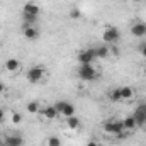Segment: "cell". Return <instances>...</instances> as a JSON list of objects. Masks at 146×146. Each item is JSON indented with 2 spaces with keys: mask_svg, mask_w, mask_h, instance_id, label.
I'll use <instances>...</instances> for the list:
<instances>
[{
  "mask_svg": "<svg viewBox=\"0 0 146 146\" xmlns=\"http://www.w3.org/2000/svg\"><path fill=\"white\" fill-rule=\"evenodd\" d=\"M41 114H42L46 119H49V121H53V119H56V117L60 115L54 106H46L44 109H41Z\"/></svg>",
  "mask_w": 146,
  "mask_h": 146,
  "instance_id": "13",
  "label": "cell"
},
{
  "mask_svg": "<svg viewBox=\"0 0 146 146\" xmlns=\"http://www.w3.org/2000/svg\"><path fill=\"white\" fill-rule=\"evenodd\" d=\"M87 146H99V143H97V141H88Z\"/></svg>",
  "mask_w": 146,
  "mask_h": 146,
  "instance_id": "28",
  "label": "cell"
},
{
  "mask_svg": "<svg viewBox=\"0 0 146 146\" xmlns=\"http://www.w3.org/2000/svg\"><path fill=\"white\" fill-rule=\"evenodd\" d=\"M39 12H41V9L36 2H27L22 9V14H29V15H36V17L39 15Z\"/></svg>",
  "mask_w": 146,
  "mask_h": 146,
  "instance_id": "11",
  "label": "cell"
},
{
  "mask_svg": "<svg viewBox=\"0 0 146 146\" xmlns=\"http://www.w3.org/2000/svg\"><path fill=\"white\" fill-rule=\"evenodd\" d=\"M122 126H124V131H134V129L138 127V124H136V119H134L133 115H129V117L122 119Z\"/></svg>",
  "mask_w": 146,
  "mask_h": 146,
  "instance_id": "15",
  "label": "cell"
},
{
  "mask_svg": "<svg viewBox=\"0 0 146 146\" xmlns=\"http://www.w3.org/2000/svg\"><path fill=\"white\" fill-rule=\"evenodd\" d=\"M5 70L9 73H15L21 70V61L17 60V58H9L7 61H5Z\"/></svg>",
  "mask_w": 146,
  "mask_h": 146,
  "instance_id": "12",
  "label": "cell"
},
{
  "mask_svg": "<svg viewBox=\"0 0 146 146\" xmlns=\"http://www.w3.org/2000/svg\"><path fill=\"white\" fill-rule=\"evenodd\" d=\"M26 109H27V112H29V114H39V112H41V107H39V102H36V100L29 102V104L26 106Z\"/></svg>",
  "mask_w": 146,
  "mask_h": 146,
  "instance_id": "19",
  "label": "cell"
},
{
  "mask_svg": "<svg viewBox=\"0 0 146 146\" xmlns=\"http://www.w3.org/2000/svg\"><path fill=\"white\" fill-rule=\"evenodd\" d=\"M119 37H121V33H119V29L114 27V26H107V27L104 29V33H102V41H104V44H115V42L119 41Z\"/></svg>",
  "mask_w": 146,
  "mask_h": 146,
  "instance_id": "3",
  "label": "cell"
},
{
  "mask_svg": "<svg viewBox=\"0 0 146 146\" xmlns=\"http://www.w3.org/2000/svg\"><path fill=\"white\" fill-rule=\"evenodd\" d=\"M65 104H66V100H58V102L54 104V107H56V110H58V114H61V110H63V107H65Z\"/></svg>",
  "mask_w": 146,
  "mask_h": 146,
  "instance_id": "23",
  "label": "cell"
},
{
  "mask_svg": "<svg viewBox=\"0 0 146 146\" xmlns=\"http://www.w3.org/2000/svg\"><path fill=\"white\" fill-rule=\"evenodd\" d=\"M134 3H141V2H145V0H133Z\"/></svg>",
  "mask_w": 146,
  "mask_h": 146,
  "instance_id": "29",
  "label": "cell"
},
{
  "mask_svg": "<svg viewBox=\"0 0 146 146\" xmlns=\"http://www.w3.org/2000/svg\"><path fill=\"white\" fill-rule=\"evenodd\" d=\"M22 36L26 39H29V41H34L39 36V31H37L36 26H24L22 27Z\"/></svg>",
  "mask_w": 146,
  "mask_h": 146,
  "instance_id": "9",
  "label": "cell"
},
{
  "mask_svg": "<svg viewBox=\"0 0 146 146\" xmlns=\"http://www.w3.org/2000/svg\"><path fill=\"white\" fill-rule=\"evenodd\" d=\"M44 75H46V70H44L42 66H33V68L27 72V80H29L31 83H39V82L44 78Z\"/></svg>",
  "mask_w": 146,
  "mask_h": 146,
  "instance_id": "5",
  "label": "cell"
},
{
  "mask_svg": "<svg viewBox=\"0 0 146 146\" xmlns=\"http://www.w3.org/2000/svg\"><path fill=\"white\" fill-rule=\"evenodd\" d=\"M139 53H141L143 58H146V42H141L139 44Z\"/></svg>",
  "mask_w": 146,
  "mask_h": 146,
  "instance_id": "25",
  "label": "cell"
},
{
  "mask_svg": "<svg viewBox=\"0 0 146 146\" xmlns=\"http://www.w3.org/2000/svg\"><path fill=\"white\" fill-rule=\"evenodd\" d=\"M76 75H78V78H82L85 82H92V80L99 78V72L94 68V65H80Z\"/></svg>",
  "mask_w": 146,
  "mask_h": 146,
  "instance_id": "1",
  "label": "cell"
},
{
  "mask_svg": "<svg viewBox=\"0 0 146 146\" xmlns=\"http://www.w3.org/2000/svg\"><path fill=\"white\" fill-rule=\"evenodd\" d=\"M104 131L110 134V136H119L122 131H124V126H122V121H117V119H110L107 122H104Z\"/></svg>",
  "mask_w": 146,
  "mask_h": 146,
  "instance_id": "2",
  "label": "cell"
},
{
  "mask_svg": "<svg viewBox=\"0 0 146 146\" xmlns=\"http://www.w3.org/2000/svg\"><path fill=\"white\" fill-rule=\"evenodd\" d=\"M131 34H133L134 37L146 36V22H141V21L134 22V24L131 26Z\"/></svg>",
  "mask_w": 146,
  "mask_h": 146,
  "instance_id": "8",
  "label": "cell"
},
{
  "mask_svg": "<svg viewBox=\"0 0 146 146\" xmlns=\"http://www.w3.org/2000/svg\"><path fill=\"white\" fill-rule=\"evenodd\" d=\"M24 15V22H26V26H34V22L37 21L36 15H29V14H22Z\"/></svg>",
  "mask_w": 146,
  "mask_h": 146,
  "instance_id": "21",
  "label": "cell"
},
{
  "mask_svg": "<svg viewBox=\"0 0 146 146\" xmlns=\"http://www.w3.org/2000/svg\"><path fill=\"white\" fill-rule=\"evenodd\" d=\"M109 100H110V102H122L119 87H117V88H112V90L109 92Z\"/></svg>",
  "mask_w": 146,
  "mask_h": 146,
  "instance_id": "18",
  "label": "cell"
},
{
  "mask_svg": "<svg viewBox=\"0 0 146 146\" xmlns=\"http://www.w3.org/2000/svg\"><path fill=\"white\" fill-rule=\"evenodd\" d=\"M2 92H5V83H3V82H0V94H2Z\"/></svg>",
  "mask_w": 146,
  "mask_h": 146,
  "instance_id": "27",
  "label": "cell"
},
{
  "mask_svg": "<svg viewBox=\"0 0 146 146\" xmlns=\"http://www.w3.org/2000/svg\"><path fill=\"white\" fill-rule=\"evenodd\" d=\"M119 90H121V99H122V102H124V100H131V99L134 97V90H133V87L124 85V87H119Z\"/></svg>",
  "mask_w": 146,
  "mask_h": 146,
  "instance_id": "14",
  "label": "cell"
},
{
  "mask_svg": "<svg viewBox=\"0 0 146 146\" xmlns=\"http://www.w3.org/2000/svg\"><path fill=\"white\" fill-rule=\"evenodd\" d=\"M75 112H76L75 106L70 104V102H66L65 107H63V110H61V115H65V117H72V115H75Z\"/></svg>",
  "mask_w": 146,
  "mask_h": 146,
  "instance_id": "17",
  "label": "cell"
},
{
  "mask_svg": "<svg viewBox=\"0 0 146 146\" xmlns=\"http://www.w3.org/2000/svg\"><path fill=\"white\" fill-rule=\"evenodd\" d=\"M46 146H61V141L58 136H49L46 138Z\"/></svg>",
  "mask_w": 146,
  "mask_h": 146,
  "instance_id": "20",
  "label": "cell"
},
{
  "mask_svg": "<svg viewBox=\"0 0 146 146\" xmlns=\"http://www.w3.org/2000/svg\"><path fill=\"white\" fill-rule=\"evenodd\" d=\"M80 119L76 117V115H72V117H66V126H68V129H73V131H76V129H80Z\"/></svg>",
  "mask_w": 146,
  "mask_h": 146,
  "instance_id": "16",
  "label": "cell"
},
{
  "mask_svg": "<svg viewBox=\"0 0 146 146\" xmlns=\"http://www.w3.org/2000/svg\"><path fill=\"white\" fill-rule=\"evenodd\" d=\"M145 73H146V63H145Z\"/></svg>",
  "mask_w": 146,
  "mask_h": 146,
  "instance_id": "30",
  "label": "cell"
},
{
  "mask_svg": "<svg viewBox=\"0 0 146 146\" xmlns=\"http://www.w3.org/2000/svg\"><path fill=\"white\" fill-rule=\"evenodd\" d=\"M94 51H95V60H106L110 54V49L107 44H100V46H94Z\"/></svg>",
  "mask_w": 146,
  "mask_h": 146,
  "instance_id": "10",
  "label": "cell"
},
{
  "mask_svg": "<svg viewBox=\"0 0 146 146\" xmlns=\"http://www.w3.org/2000/svg\"><path fill=\"white\" fill-rule=\"evenodd\" d=\"M21 122H22V115L17 114V112H14V114H12V124L17 126V124H21Z\"/></svg>",
  "mask_w": 146,
  "mask_h": 146,
  "instance_id": "22",
  "label": "cell"
},
{
  "mask_svg": "<svg viewBox=\"0 0 146 146\" xmlns=\"http://www.w3.org/2000/svg\"><path fill=\"white\" fill-rule=\"evenodd\" d=\"M3 119H5V110H3L2 107H0V122H2Z\"/></svg>",
  "mask_w": 146,
  "mask_h": 146,
  "instance_id": "26",
  "label": "cell"
},
{
  "mask_svg": "<svg viewBox=\"0 0 146 146\" xmlns=\"http://www.w3.org/2000/svg\"><path fill=\"white\" fill-rule=\"evenodd\" d=\"M80 15H82V14H80L78 9H72V10H70V17H72V19H80Z\"/></svg>",
  "mask_w": 146,
  "mask_h": 146,
  "instance_id": "24",
  "label": "cell"
},
{
  "mask_svg": "<svg viewBox=\"0 0 146 146\" xmlns=\"http://www.w3.org/2000/svg\"><path fill=\"white\" fill-rule=\"evenodd\" d=\"M76 61L80 65H92L95 61V51H94V48H87V49L80 51L78 56H76Z\"/></svg>",
  "mask_w": 146,
  "mask_h": 146,
  "instance_id": "4",
  "label": "cell"
},
{
  "mask_svg": "<svg viewBox=\"0 0 146 146\" xmlns=\"http://www.w3.org/2000/svg\"><path fill=\"white\" fill-rule=\"evenodd\" d=\"M3 146H24V138L19 134H7L3 139Z\"/></svg>",
  "mask_w": 146,
  "mask_h": 146,
  "instance_id": "7",
  "label": "cell"
},
{
  "mask_svg": "<svg viewBox=\"0 0 146 146\" xmlns=\"http://www.w3.org/2000/svg\"><path fill=\"white\" fill-rule=\"evenodd\" d=\"M133 117L136 119V124L138 126H145L146 124V104L138 106L136 110H134V114H133Z\"/></svg>",
  "mask_w": 146,
  "mask_h": 146,
  "instance_id": "6",
  "label": "cell"
}]
</instances>
